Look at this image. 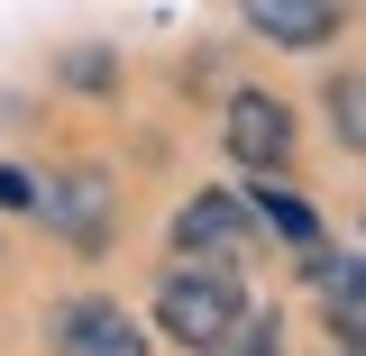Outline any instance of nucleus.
Wrapping results in <instances>:
<instances>
[{
    "label": "nucleus",
    "mask_w": 366,
    "mask_h": 356,
    "mask_svg": "<svg viewBox=\"0 0 366 356\" xmlns=\"http://www.w3.org/2000/svg\"><path fill=\"white\" fill-rule=\"evenodd\" d=\"M238 228H247V210H238L229 192H202V201H192V210L174 220V247H229Z\"/></svg>",
    "instance_id": "423d86ee"
},
{
    "label": "nucleus",
    "mask_w": 366,
    "mask_h": 356,
    "mask_svg": "<svg viewBox=\"0 0 366 356\" xmlns=\"http://www.w3.org/2000/svg\"><path fill=\"white\" fill-rule=\"evenodd\" d=\"M247 220H266V228H284L293 247H312V238H320V210H312V201H293L284 183H266V192L247 201Z\"/></svg>",
    "instance_id": "6e6552de"
},
{
    "label": "nucleus",
    "mask_w": 366,
    "mask_h": 356,
    "mask_svg": "<svg viewBox=\"0 0 366 356\" xmlns=\"http://www.w3.org/2000/svg\"><path fill=\"white\" fill-rule=\"evenodd\" d=\"M0 210H28V174H0Z\"/></svg>",
    "instance_id": "9b49d317"
},
{
    "label": "nucleus",
    "mask_w": 366,
    "mask_h": 356,
    "mask_svg": "<svg viewBox=\"0 0 366 356\" xmlns=\"http://www.w3.org/2000/svg\"><path fill=\"white\" fill-rule=\"evenodd\" d=\"M28 210H37L46 228H64L83 256H101V247H110V228H119V210H110V174H92V165L28 183Z\"/></svg>",
    "instance_id": "f03ea898"
},
{
    "label": "nucleus",
    "mask_w": 366,
    "mask_h": 356,
    "mask_svg": "<svg viewBox=\"0 0 366 356\" xmlns=\"http://www.w3.org/2000/svg\"><path fill=\"white\" fill-rule=\"evenodd\" d=\"M229 146H238V156H247V165H284V156H293V119H284V101H274V91H238V101H229Z\"/></svg>",
    "instance_id": "20e7f679"
},
{
    "label": "nucleus",
    "mask_w": 366,
    "mask_h": 356,
    "mask_svg": "<svg viewBox=\"0 0 366 356\" xmlns=\"http://www.w3.org/2000/svg\"><path fill=\"white\" fill-rule=\"evenodd\" d=\"M320 302L339 311V347H357V247H339V256H320Z\"/></svg>",
    "instance_id": "0eeeda50"
},
{
    "label": "nucleus",
    "mask_w": 366,
    "mask_h": 356,
    "mask_svg": "<svg viewBox=\"0 0 366 356\" xmlns=\"http://www.w3.org/2000/svg\"><path fill=\"white\" fill-rule=\"evenodd\" d=\"M330 137H339L348 156L366 146V128H357V73H339V83H330Z\"/></svg>",
    "instance_id": "1a4fd4ad"
},
{
    "label": "nucleus",
    "mask_w": 366,
    "mask_h": 356,
    "mask_svg": "<svg viewBox=\"0 0 366 356\" xmlns=\"http://www.w3.org/2000/svg\"><path fill=\"white\" fill-rule=\"evenodd\" d=\"M55 356H147V338L110 293H74L55 311Z\"/></svg>",
    "instance_id": "7ed1b4c3"
},
{
    "label": "nucleus",
    "mask_w": 366,
    "mask_h": 356,
    "mask_svg": "<svg viewBox=\"0 0 366 356\" xmlns=\"http://www.w3.org/2000/svg\"><path fill=\"white\" fill-rule=\"evenodd\" d=\"M229 347H238V356H274V320L257 311V329H247V320H238V338H229Z\"/></svg>",
    "instance_id": "9d476101"
},
{
    "label": "nucleus",
    "mask_w": 366,
    "mask_h": 356,
    "mask_svg": "<svg viewBox=\"0 0 366 356\" xmlns=\"http://www.w3.org/2000/svg\"><path fill=\"white\" fill-rule=\"evenodd\" d=\"M238 9L274 46H330V28H339V0H238Z\"/></svg>",
    "instance_id": "39448f33"
},
{
    "label": "nucleus",
    "mask_w": 366,
    "mask_h": 356,
    "mask_svg": "<svg viewBox=\"0 0 366 356\" xmlns=\"http://www.w3.org/2000/svg\"><path fill=\"white\" fill-rule=\"evenodd\" d=\"M156 320H165V338L192 356H229V338H238V320H247V283L229 265H211V256H192L183 247L174 265L156 274Z\"/></svg>",
    "instance_id": "f257e3e1"
}]
</instances>
